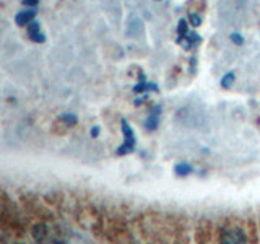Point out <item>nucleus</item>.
<instances>
[{
  "label": "nucleus",
  "instance_id": "f8f14e48",
  "mask_svg": "<svg viewBox=\"0 0 260 244\" xmlns=\"http://www.w3.org/2000/svg\"><path fill=\"white\" fill-rule=\"evenodd\" d=\"M23 5H26V8H38L39 0H23Z\"/></svg>",
  "mask_w": 260,
  "mask_h": 244
},
{
  "label": "nucleus",
  "instance_id": "ddd939ff",
  "mask_svg": "<svg viewBox=\"0 0 260 244\" xmlns=\"http://www.w3.org/2000/svg\"><path fill=\"white\" fill-rule=\"evenodd\" d=\"M190 23L193 24V26H199V24L202 23L200 21V16L199 15H190Z\"/></svg>",
  "mask_w": 260,
  "mask_h": 244
},
{
  "label": "nucleus",
  "instance_id": "f03ea898",
  "mask_svg": "<svg viewBox=\"0 0 260 244\" xmlns=\"http://www.w3.org/2000/svg\"><path fill=\"white\" fill-rule=\"evenodd\" d=\"M219 244H249L246 234L238 226H230L224 228L219 238Z\"/></svg>",
  "mask_w": 260,
  "mask_h": 244
},
{
  "label": "nucleus",
  "instance_id": "7ed1b4c3",
  "mask_svg": "<svg viewBox=\"0 0 260 244\" xmlns=\"http://www.w3.org/2000/svg\"><path fill=\"white\" fill-rule=\"evenodd\" d=\"M32 234H35L38 244H63L57 236H54L49 231L44 225H36L35 230H32Z\"/></svg>",
  "mask_w": 260,
  "mask_h": 244
},
{
  "label": "nucleus",
  "instance_id": "39448f33",
  "mask_svg": "<svg viewBox=\"0 0 260 244\" xmlns=\"http://www.w3.org/2000/svg\"><path fill=\"white\" fill-rule=\"evenodd\" d=\"M28 38L32 41V43H38V44H43L46 41V36L41 33V26L36 20L28 24Z\"/></svg>",
  "mask_w": 260,
  "mask_h": 244
},
{
  "label": "nucleus",
  "instance_id": "20e7f679",
  "mask_svg": "<svg viewBox=\"0 0 260 244\" xmlns=\"http://www.w3.org/2000/svg\"><path fill=\"white\" fill-rule=\"evenodd\" d=\"M36 13H38L36 8H26V10H23V12H20V13H16L15 21H16V24H18V26H28L29 23L35 21Z\"/></svg>",
  "mask_w": 260,
  "mask_h": 244
},
{
  "label": "nucleus",
  "instance_id": "4468645a",
  "mask_svg": "<svg viewBox=\"0 0 260 244\" xmlns=\"http://www.w3.org/2000/svg\"><path fill=\"white\" fill-rule=\"evenodd\" d=\"M89 134H91V137H98V135H100V127H98V126L91 127V130H89Z\"/></svg>",
  "mask_w": 260,
  "mask_h": 244
},
{
  "label": "nucleus",
  "instance_id": "6e6552de",
  "mask_svg": "<svg viewBox=\"0 0 260 244\" xmlns=\"http://www.w3.org/2000/svg\"><path fill=\"white\" fill-rule=\"evenodd\" d=\"M135 93H146V92H158V86L153 83H145V81H140L138 85L134 86Z\"/></svg>",
  "mask_w": 260,
  "mask_h": 244
},
{
  "label": "nucleus",
  "instance_id": "9d476101",
  "mask_svg": "<svg viewBox=\"0 0 260 244\" xmlns=\"http://www.w3.org/2000/svg\"><path fill=\"white\" fill-rule=\"evenodd\" d=\"M62 120L67 122L69 126H75L77 122H78L77 116H73V114H63V116H62Z\"/></svg>",
  "mask_w": 260,
  "mask_h": 244
},
{
  "label": "nucleus",
  "instance_id": "9b49d317",
  "mask_svg": "<svg viewBox=\"0 0 260 244\" xmlns=\"http://www.w3.org/2000/svg\"><path fill=\"white\" fill-rule=\"evenodd\" d=\"M231 41H233L234 44H238V46H242L244 44V38L239 35V33H233V35H231Z\"/></svg>",
  "mask_w": 260,
  "mask_h": 244
},
{
  "label": "nucleus",
  "instance_id": "423d86ee",
  "mask_svg": "<svg viewBox=\"0 0 260 244\" xmlns=\"http://www.w3.org/2000/svg\"><path fill=\"white\" fill-rule=\"evenodd\" d=\"M159 124V108H153V111L150 112V116L145 120V127L146 130H154Z\"/></svg>",
  "mask_w": 260,
  "mask_h": 244
},
{
  "label": "nucleus",
  "instance_id": "0eeeda50",
  "mask_svg": "<svg viewBox=\"0 0 260 244\" xmlns=\"http://www.w3.org/2000/svg\"><path fill=\"white\" fill-rule=\"evenodd\" d=\"M174 173L177 176H189L193 173V166L190 165V163H187V161H181V163H177V165L174 166Z\"/></svg>",
  "mask_w": 260,
  "mask_h": 244
},
{
  "label": "nucleus",
  "instance_id": "f257e3e1",
  "mask_svg": "<svg viewBox=\"0 0 260 244\" xmlns=\"http://www.w3.org/2000/svg\"><path fill=\"white\" fill-rule=\"evenodd\" d=\"M120 127H122V135H124V142H122L120 146L116 150V155H117V157H124V155H128V153H132L135 150L137 138H135L134 129L130 127V124L125 119H122Z\"/></svg>",
  "mask_w": 260,
  "mask_h": 244
},
{
  "label": "nucleus",
  "instance_id": "1a4fd4ad",
  "mask_svg": "<svg viewBox=\"0 0 260 244\" xmlns=\"http://www.w3.org/2000/svg\"><path fill=\"white\" fill-rule=\"evenodd\" d=\"M234 80H236V75L233 72H228L226 75L221 78V86L223 88H231V85L234 83Z\"/></svg>",
  "mask_w": 260,
  "mask_h": 244
}]
</instances>
